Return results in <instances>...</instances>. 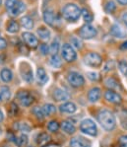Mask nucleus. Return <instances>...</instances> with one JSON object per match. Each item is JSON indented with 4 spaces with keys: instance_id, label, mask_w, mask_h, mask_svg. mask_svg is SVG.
Wrapping results in <instances>:
<instances>
[{
    "instance_id": "22",
    "label": "nucleus",
    "mask_w": 127,
    "mask_h": 147,
    "mask_svg": "<svg viewBox=\"0 0 127 147\" xmlns=\"http://www.w3.org/2000/svg\"><path fill=\"white\" fill-rule=\"evenodd\" d=\"M37 34H38V37L44 40H48L49 37H50V32H49L48 29L44 28V27H40V28H38V31H37Z\"/></svg>"
},
{
    "instance_id": "35",
    "label": "nucleus",
    "mask_w": 127,
    "mask_h": 147,
    "mask_svg": "<svg viewBox=\"0 0 127 147\" xmlns=\"http://www.w3.org/2000/svg\"><path fill=\"white\" fill-rule=\"evenodd\" d=\"M116 8V5L113 1H108L105 5V10L106 13H112Z\"/></svg>"
},
{
    "instance_id": "51",
    "label": "nucleus",
    "mask_w": 127,
    "mask_h": 147,
    "mask_svg": "<svg viewBox=\"0 0 127 147\" xmlns=\"http://www.w3.org/2000/svg\"><path fill=\"white\" fill-rule=\"evenodd\" d=\"M28 147H33V146H28Z\"/></svg>"
},
{
    "instance_id": "1",
    "label": "nucleus",
    "mask_w": 127,
    "mask_h": 147,
    "mask_svg": "<svg viewBox=\"0 0 127 147\" xmlns=\"http://www.w3.org/2000/svg\"><path fill=\"white\" fill-rule=\"evenodd\" d=\"M97 121L99 124L103 129L110 131V130L114 129L116 126V121H115V117L113 116L112 112L108 110H103L99 113L97 115Z\"/></svg>"
},
{
    "instance_id": "18",
    "label": "nucleus",
    "mask_w": 127,
    "mask_h": 147,
    "mask_svg": "<svg viewBox=\"0 0 127 147\" xmlns=\"http://www.w3.org/2000/svg\"><path fill=\"white\" fill-rule=\"evenodd\" d=\"M37 79H38V82L40 83V85H44L45 83L47 82L48 80V76H47L46 72L45 70L42 68V67H40L37 71Z\"/></svg>"
},
{
    "instance_id": "33",
    "label": "nucleus",
    "mask_w": 127,
    "mask_h": 147,
    "mask_svg": "<svg viewBox=\"0 0 127 147\" xmlns=\"http://www.w3.org/2000/svg\"><path fill=\"white\" fill-rule=\"evenodd\" d=\"M33 113H34V115H35V116L37 117L38 119H40V121H42V119H44V117H45V115H44V110H42V108H40V107L34 108Z\"/></svg>"
},
{
    "instance_id": "43",
    "label": "nucleus",
    "mask_w": 127,
    "mask_h": 147,
    "mask_svg": "<svg viewBox=\"0 0 127 147\" xmlns=\"http://www.w3.org/2000/svg\"><path fill=\"white\" fill-rule=\"evenodd\" d=\"M40 51H42V54H46L47 51H49V47H47L46 45H42V46L40 47Z\"/></svg>"
},
{
    "instance_id": "38",
    "label": "nucleus",
    "mask_w": 127,
    "mask_h": 147,
    "mask_svg": "<svg viewBox=\"0 0 127 147\" xmlns=\"http://www.w3.org/2000/svg\"><path fill=\"white\" fill-rule=\"evenodd\" d=\"M71 46L75 47L76 49H81V47H82V42H81V40L79 39H77V38H72Z\"/></svg>"
},
{
    "instance_id": "24",
    "label": "nucleus",
    "mask_w": 127,
    "mask_h": 147,
    "mask_svg": "<svg viewBox=\"0 0 127 147\" xmlns=\"http://www.w3.org/2000/svg\"><path fill=\"white\" fill-rule=\"evenodd\" d=\"M0 97H1L2 101H8L11 97L10 89L8 87H6V86L1 87V89H0Z\"/></svg>"
},
{
    "instance_id": "6",
    "label": "nucleus",
    "mask_w": 127,
    "mask_h": 147,
    "mask_svg": "<svg viewBox=\"0 0 127 147\" xmlns=\"http://www.w3.org/2000/svg\"><path fill=\"white\" fill-rule=\"evenodd\" d=\"M67 80L69 82V84L75 88L81 87L85 83V79L78 72H70L67 76Z\"/></svg>"
},
{
    "instance_id": "30",
    "label": "nucleus",
    "mask_w": 127,
    "mask_h": 147,
    "mask_svg": "<svg viewBox=\"0 0 127 147\" xmlns=\"http://www.w3.org/2000/svg\"><path fill=\"white\" fill-rule=\"evenodd\" d=\"M22 78L24 79L26 82H32L34 79V76H33V71L29 68V69H26L25 71H22Z\"/></svg>"
},
{
    "instance_id": "31",
    "label": "nucleus",
    "mask_w": 127,
    "mask_h": 147,
    "mask_svg": "<svg viewBox=\"0 0 127 147\" xmlns=\"http://www.w3.org/2000/svg\"><path fill=\"white\" fill-rule=\"evenodd\" d=\"M19 29H20V26L16 21H11L7 26V31L9 33H12V34L17 33V32L19 31Z\"/></svg>"
},
{
    "instance_id": "9",
    "label": "nucleus",
    "mask_w": 127,
    "mask_h": 147,
    "mask_svg": "<svg viewBox=\"0 0 127 147\" xmlns=\"http://www.w3.org/2000/svg\"><path fill=\"white\" fill-rule=\"evenodd\" d=\"M22 38L24 40V42L32 49H36L38 46V40L34 34L29 33V32H25V33L22 34Z\"/></svg>"
},
{
    "instance_id": "17",
    "label": "nucleus",
    "mask_w": 127,
    "mask_h": 147,
    "mask_svg": "<svg viewBox=\"0 0 127 147\" xmlns=\"http://www.w3.org/2000/svg\"><path fill=\"white\" fill-rule=\"evenodd\" d=\"M70 146L71 147H91V144L88 141L84 140L83 138L75 137V138H72L71 141H70Z\"/></svg>"
},
{
    "instance_id": "11",
    "label": "nucleus",
    "mask_w": 127,
    "mask_h": 147,
    "mask_svg": "<svg viewBox=\"0 0 127 147\" xmlns=\"http://www.w3.org/2000/svg\"><path fill=\"white\" fill-rule=\"evenodd\" d=\"M110 34L115 38H125L126 31L119 24H114L110 28Z\"/></svg>"
},
{
    "instance_id": "26",
    "label": "nucleus",
    "mask_w": 127,
    "mask_h": 147,
    "mask_svg": "<svg viewBox=\"0 0 127 147\" xmlns=\"http://www.w3.org/2000/svg\"><path fill=\"white\" fill-rule=\"evenodd\" d=\"M42 110H44L45 116H50V115H52L56 112L55 106H53L52 104H45L44 107H42Z\"/></svg>"
},
{
    "instance_id": "16",
    "label": "nucleus",
    "mask_w": 127,
    "mask_h": 147,
    "mask_svg": "<svg viewBox=\"0 0 127 147\" xmlns=\"http://www.w3.org/2000/svg\"><path fill=\"white\" fill-rule=\"evenodd\" d=\"M101 95V92L99 88H97V87L92 88L89 91V93H88V99H89V101L91 103H96V102L99 100Z\"/></svg>"
},
{
    "instance_id": "4",
    "label": "nucleus",
    "mask_w": 127,
    "mask_h": 147,
    "mask_svg": "<svg viewBox=\"0 0 127 147\" xmlns=\"http://www.w3.org/2000/svg\"><path fill=\"white\" fill-rule=\"evenodd\" d=\"M84 62L91 67H99L103 63V58L99 53H89L84 56Z\"/></svg>"
},
{
    "instance_id": "23",
    "label": "nucleus",
    "mask_w": 127,
    "mask_h": 147,
    "mask_svg": "<svg viewBox=\"0 0 127 147\" xmlns=\"http://www.w3.org/2000/svg\"><path fill=\"white\" fill-rule=\"evenodd\" d=\"M21 25L26 29H32L34 27V21L30 16H24L21 19Z\"/></svg>"
},
{
    "instance_id": "27",
    "label": "nucleus",
    "mask_w": 127,
    "mask_h": 147,
    "mask_svg": "<svg viewBox=\"0 0 127 147\" xmlns=\"http://www.w3.org/2000/svg\"><path fill=\"white\" fill-rule=\"evenodd\" d=\"M62 64V61H61L60 57L57 55V54H53L52 57L50 58V65L53 67V68H59Z\"/></svg>"
},
{
    "instance_id": "45",
    "label": "nucleus",
    "mask_w": 127,
    "mask_h": 147,
    "mask_svg": "<svg viewBox=\"0 0 127 147\" xmlns=\"http://www.w3.org/2000/svg\"><path fill=\"white\" fill-rule=\"evenodd\" d=\"M120 49H123V51H127V42H124L123 44L120 46Z\"/></svg>"
},
{
    "instance_id": "39",
    "label": "nucleus",
    "mask_w": 127,
    "mask_h": 147,
    "mask_svg": "<svg viewBox=\"0 0 127 147\" xmlns=\"http://www.w3.org/2000/svg\"><path fill=\"white\" fill-rule=\"evenodd\" d=\"M17 2H18V0H6L5 5H6V9L8 10V12H9V11H10L13 7H14Z\"/></svg>"
},
{
    "instance_id": "15",
    "label": "nucleus",
    "mask_w": 127,
    "mask_h": 147,
    "mask_svg": "<svg viewBox=\"0 0 127 147\" xmlns=\"http://www.w3.org/2000/svg\"><path fill=\"white\" fill-rule=\"evenodd\" d=\"M59 110L61 113H65V114H73L77 111L76 105L73 102H66V103L62 104L59 107Z\"/></svg>"
},
{
    "instance_id": "7",
    "label": "nucleus",
    "mask_w": 127,
    "mask_h": 147,
    "mask_svg": "<svg viewBox=\"0 0 127 147\" xmlns=\"http://www.w3.org/2000/svg\"><path fill=\"white\" fill-rule=\"evenodd\" d=\"M97 33V29L95 28V27H93L92 25H90V24H86L81 28L80 37L85 40H90L96 37Z\"/></svg>"
},
{
    "instance_id": "32",
    "label": "nucleus",
    "mask_w": 127,
    "mask_h": 147,
    "mask_svg": "<svg viewBox=\"0 0 127 147\" xmlns=\"http://www.w3.org/2000/svg\"><path fill=\"white\" fill-rule=\"evenodd\" d=\"M58 49H59V40H53V42L49 46V51L52 54H56L58 53Z\"/></svg>"
},
{
    "instance_id": "12",
    "label": "nucleus",
    "mask_w": 127,
    "mask_h": 147,
    "mask_svg": "<svg viewBox=\"0 0 127 147\" xmlns=\"http://www.w3.org/2000/svg\"><path fill=\"white\" fill-rule=\"evenodd\" d=\"M44 20L49 26H54L56 22V16L51 9H47L44 12Z\"/></svg>"
},
{
    "instance_id": "28",
    "label": "nucleus",
    "mask_w": 127,
    "mask_h": 147,
    "mask_svg": "<svg viewBox=\"0 0 127 147\" xmlns=\"http://www.w3.org/2000/svg\"><path fill=\"white\" fill-rule=\"evenodd\" d=\"M105 85L108 86V87H110V89H115V90L119 89V83L117 82L114 78H112V77L106 79V80H105Z\"/></svg>"
},
{
    "instance_id": "29",
    "label": "nucleus",
    "mask_w": 127,
    "mask_h": 147,
    "mask_svg": "<svg viewBox=\"0 0 127 147\" xmlns=\"http://www.w3.org/2000/svg\"><path fill=\"white\" fill-rule=\"evenodd\" d=\"M81 15H82L84 21H86L87 23H91V22L93 21V19H94L92 13H91L89 10H87V9H82V10H81Z\"/></svg>"
},
{
    "instance_id": "5",
    "label": "nucleus",
    "mask_w": 127,
    "mask_h": 147,
    "mask_svg": "<svg viewBox=\"0 0 127 147\" xmlns=\"http://www.w3.org/2000/svg\"><path fill=\"white\" fill-rule=\"evenodd\" d=\"M61 55L64 58V60H66L67 62H72L76 59L77 53L75 51L74 47L69 44H64L61 49Z\"/></svg>"
},
{
    "instance_id": "8",
    "label": "nucleus",
    "mask_w": 127,
    "mask_h": 147,
    "mask_svg": "<svg viewBox=\"0 0 127 147\" xmlns=\"http://www.w3.org/2000/svg\"><path fill=\"white\" fill-rule=\"evenodd\" d=\"M17 98L19 102L21 103L22 106H25V107H29V106L32 105V103L34 102V98L33 96L27 91H21L19 92L17 95Z\"/></svg>"
},
{
    "instance_id": "20",
    "label": "nucleus",
    "mask_w": 127,
    "mask_h": 147,
    "mask_svg": "<svg viewBox=\"0 0 127 147\" xmlns=\"http://www.w3.org/2000/svg\"><path fill=\"white\" fill-rule=\"evenodd\" d=\"M49 140H50V136L46 132H42L38 136L37 142L40 147H44L49 142Z\"/></svg>"
},
{
    "instance_id": "40",
    "label": "nucleus",
    "mask_w": 127,
    "mask_h": 147,
    "mask_svg": "<svg viewBox=\"0 0 127 147\" xmlns=\"http://www.w3.org/2000/svg\"><path fill=\"white\" fill-rule=\"evenodd\" d=\"M118 144L120 147H127V135H122L119 137Z\"/></svg>"
},
{
    "instance_id": "50",
    "label": "nucleus",
    "mask_w": 127,
    "mask_h": 147,
    "mask_svg": "<svg viewBox=\"0 0 127 147\" xmlns=\"http://www.w3.org/2000/svg\"><path fill=\"white\" fill-rule=\"evenodd\" d=\"M1 101H2V100H1V97H0V102H1Z\"/></svg>"
},
{
    "instance_id": "3",
    "label": "nucleus",
    "mask_w": 127,
    "mask_h": 147,
    "mask_svg": "<svg viewBox=\"0 0 127 147\" xmlns=\"http://www.w3.org/2000/svg\"><path fill=\"white\" fill-rule=\"evenodd\" d=\"M81 131L90 136H96L97 133V125L91 119H85L80 123Z\"/></svg>"
},
{
    "instance_id": "34",
    "label": "nucleus",
    "mask_w": 127,
    "mask_h": 147,
    "mask_svg": "<svg viewBox=\"0 0 127 147\" xmlns=\"http://www.w3.org/2000/svg\"><path fill=\"white\" fill-rule=\"evenodd\" d=\"M58 128H59V123L56 121H51L47 124V129L50 132H56L58 130Z\"/></svg>"
},
{
    "instance_id": "41",
    "label": "nucleus",
    "mask_w": 127,
    "mask_h": 147,
    "mask_svg": "<svg viewBox=\"0 0 127 147\" xmlns=\"http://www.w3.org/2000/svg\"><path fill=\"white\" fill-rule=\"evenodd\" d=\"M88 77H89L91 80H97L99 79V75H97V73H95V72H88Z\"/></svg>"
},
{
    "instance_id": "21",
    "label": "nucleus",
    "mask_w": 127,
    "mask_h": 147,
    "mask_svg": "<svg viewBox=\"0 0 127 147\" xmlns=\"http://www.w3.org/2000/svg\"><path fill=\"white\" fill-rule=\"evenodd\" d=\"M0 77H1V79L4 81V82H6V83L10 82L13 78V73L10 69L3 68L1 70V72H0Z\"/></svg>"
},
{
    "instance_id": "36",
    "label": "nucleus",
    "mask_w": 127,
    "mask_h": 147,
    "mask_svg": "<svg viewBox=\"0 0 127 147\" xmlns=\"http://www.w3.org/2000/svg\"><path fill=\"white\" fill-rule=\"evenodd\" d=\"M119 70L123 75H127V61L126 60H120L118 63Z\"/></svg>"
},
{
    "instance_id": "19",
    "label": "nucleus",
    "mask_w": 127,
    "mask_h": 147,
    "mask_svg": "<svg viewBox=\"0 0 127 147\" xmlns=\"http://www.w3.org/2000/svg\"><path fill=\"white\" fill-rule=\"evenodd\" d=\"M61 128L64 132H66L67 134H73L76 130V127L71 121H64L62 123H61Z\"/></svg>"
},
{
    "instance_id": "47",
    "label": "nucleus",
    "mask_w": 127,
    "mask_h": 147,
    "mask_svg": "<svg viewBox=\"0 0 127 147\" xmlns=\"http://www.w3.org/2000/svg\"><path fill=\"white\" fill-rule=\"evenodd\" d=\"M4 119V116H3V113H2V111L0 110V123H1L2 121H3Z\"/></svg>"
},
{
    "instance_id": "13",
    "label": "nucleus",
    "mask_w": 127,
    "mask_h": 147,
    "mask_svg": "<svg viewBox=\"0 0 127 147\" xmlns=\"http://www.w3.org/2000/svg\"><path fill=\"white\" fill-rule=\"evenodd\" d=\"M69 97L70 95L68 94V92L63 89H60V88H57V89H55L53 91V98L58 102L66 101L69 99Z\"/></svg>"
},
{
    "instance_id": "10",
    "label": "nucleus",
    "mask_w": 127,
    "mask_h": 147,
    "mask_svg": "<svg viewBox=\"0 0 127 147\" xmlns=\"http://www.w3.org/2000/svg\"><path fill=\"white\" fill-rule=\"evenodd\" d=\"M105 100L110 103H112V104H119L121 103V96L119 94H117L116 92L114 91H112V90H108V91L105 92Z\"/></svg>"
},
{
    "instance_id": "48",
    "label": "nucleus",
    "mask_w": 127,
    "mask_h": 147,
    "mask_svg": "<svg viewBox=\"0 0 127 147\" xmlns=\"http://www.w3.org/2000/svg\"><path fill=\"white\" fill-rule=\"evenodd\" d=\"M47 147H59L58 145H49V146H47Z\"/></svg>"
},
{
    "instance_id": "44",
    "label": "nucleus",
    "mask_w": 127,
    "mask_h": 147,
    "mask_svg": "<svg viewBox=\"0 0 127 147\" xmlns=\"http://www.w3.org/2000/svg\"><path fill=\"white\" fill-rule=\"evenodd\" d=\"M122 21H123L124 24L127 26V12H124L123 15H122Z\"/></svg>"
},
{
    "instance_id": "37",
    "label": "nucleus",
    "mask_w": 127,
    "mask_h": 147,
    "mask_svg": "<svg viewBox=\"0 0 127 147\" xmlns=\"http://www.w3.org/2000/svg\"><path fill=\"white\" fill-rule=\"evenodd\" d=\"M17 128L22 132H29L31 130V126L29 125L28 123H19V124H18V126H17Z\"/></svg>"
},
{
    "instance_id": "46",
    "label": "nucleus",
    "mask_w": 127,
    "mask_h": 147,
    "mask_svg": "<svg viewBox=\"0 0 127 147\" xmlns=\"http://www.w3.org/2000/svg\"><path fill=\"white\" fill-rule=\"evenodd\" d=\"M117 2L121 5H127V0H117Z\"/></svg>"
},
{
    "instance_id": "2",
    "label": "nucleus",
    "mask_w": 127,
    "mask_h": 147,
    "mask_svg": "<svg viewBox=\"0 0 127 147\" xmlns=\"http://www.w3.org/2000/svg\"><path fill=\"white\" fill-rule=\"evenodd\" d=\"M62 16L67 21L74 22L81 16V9L75 4H67L62 9Z\"/></svg>"
},
{
    "instance_id": "49",
    "label": "nucleus",
    "mask_w": 127,
    "mask_h": 147,
    "mask_svg": "<svg viewBox=\"0 0 127 147\" xmlns=\"http://www.w3.org/2000/svg\"><path fill=\"white\" fill-rule=\"evenodd\" d=\"M1 3H2V0H0V5H1Z\"/></svg>"
},
{
    "instance_id": "14",
    "label": "nucleus",
    "mask_w": 127,
    "mask_h": 147,
    "mask_svg": "<svg viewBox=\"0 0 127 147\" xmlns=\"http://www.w3.org/2000/svg\"><path fill=\"white\" fill-rule=\"evenodd\" d=\"M26 10V5H25L24 2H22L21 0H18V2L16 3V5L11 9L10 11H9V13H10L11 16H16L20 15L21 13H23L24 11Z\"/></svg>"
},
{
    "instance_id": "25",
    "label": "nucleus",
    "mask_w": 127,
    "mask_h": 147,
    "mask_svg": "<svg viewBox=\"0 0 127 147\" xmlns=\"http://www.w3.org/2000/svg\"><path fill=\"white\" fill-rule=\"evenodd\" d=\"M15 143L17 144L19 147H25L28 143V136L26 134H21L20 136H18L15 140Z\"/></svg>"
},
{
    "instance_id": "42",
    "label": "nucleus",
    "mask_w": 127,
    "mask_h": 147,
    "mask_svg": "<svg viewBox=\"0 0 127 147\" xmlns=\"http://www.w3.org/2000/svg\"><path fill=\"white\" fill-rule=\"evenodd\" d=\"M6 47H7V42L3 38H0V51L6 49Z\"/></svg>"
}]
</instances>
